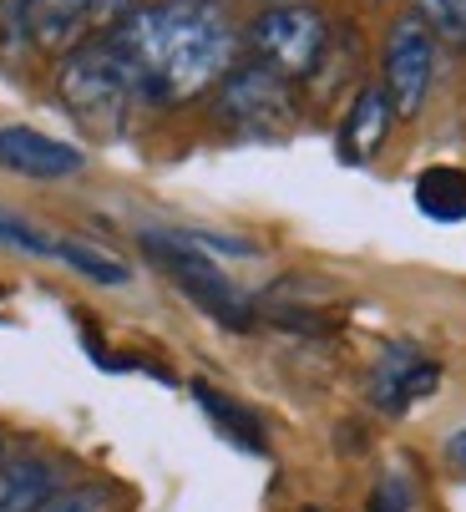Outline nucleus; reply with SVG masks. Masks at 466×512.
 <instances>
[{"label": "nucleus", "mask_w": 466, "mask_h": 512, "mask_svg": "<svg viewBox=\"0 0 466 512\" xmlns=\"http://www.w3.org/2000/svg\"><path fill=\"white\" fill-rule=\"evenodd\" d=\"M391 122H396V107L391 97H385V87H365L345 122H340V158L345 163H370L380 148H385V137H391Z\"/></svg>", "instance_id": "nucleus-10"}, {"label": "nucleus", "mask_w": 466, "mask_h": 512, "mask_svg": "<svg viewBox=\"0 0 466 512\" xmlns=\"http://www.w3.org/2000/svg\"><path fill=\"white\" fill-rule=\"evenodd\" d=\"M97 0H21V26L41 51H66L92 31Z\"/></svg>", "instance_id": "nucleus-9"}, {"label": "nucleus", "mask_w": 466, "mask_h": 512, "mask_svg": "<svg viewBox=\"0 0 466 512\" xmlns=\"http://www.w3.org/2000/svg\"><path fill=\"white\" fill-rule=\"evenodd\" d=\"M411 502H416V492H411V477H401V472H385V477L370 487V502H365V512H411Z\"/></svg>", "instance_id": "nucleus-16"}, {"label": "nucleus", "mask_w": 466, "mask_h": 512, "mask_svg": "<svg viewBox=\"0 0 466 512\" xmlns=\"http://www.w3.org/2000/svg\"><path fill=\"white\" fill-rule=\"evenodd\" d=\"M436 386H441V365H436L426 350H416V345H391V350H380V360H375L370 401H375L385 416H401V411H411L416 401H426Z\"/></svg>", "instance_id": "nucleus-7"}, {"label": "nucleus", "mask_w": 466, "mask_h": 512, "mask_svg": "<svg viewBox=\"0 0 466 512\" xmlns=\"http://www.w3.org/2000/svg\"><path fill=\"white\" fill-rule=\"evenodd\" d=\"M56 259L61 264H71L82 279H92V284H127V264L122 259H112V254H97V249H87V244H56Z\"/></svg>", "instance_id": "nucleus-13"}, {"label": "nucleus", "mask_w": 466, "mask_h": 512, "mask_svg": "<svg viewBox=\"0 0 466 512\" xmlns=\"http://www.w3.org/2000/svg\"><path fill=\"white\" fill-rule=\"evenodd\" d=\"M441 457H446V472L466 482V426H456V431L446 436V447H441Z\"/></svg>", "instance_id": "nucleus-19"}, {"label": "nucleus", "mask_w": 466, "mask_h": 512, "mask_svg": "<svg viewBox=\"0 0 466 512\" xmlns=\"http://www.w3.org/2000/svg\"><path fill=\"white\" fill-rule=\"evenodd\" d=\"M142 249L213 325H223V330H249L254 325V305L233 289V279L188 234H142Z\"/></svg>", "instance_id": "nucleus-3"}, {"label": "nucleus", "mask_w": 466, "mask_h": 512, "mask_svg": "<svg viewBox=\"0 0 466 512\" xmlns=\"http://www.w3.org/2000/svg\"><path fill=\"white\" fill-rule=\"evenodd\" d=\"M107 41L132 61L142 97L152 102L198 97L223 77L233 56V31L218 0H158L117 26Z\"/></svg>", "instance_id": "nucleus-1"}, {"label": "nucleus", "mask_w": 466, "mask_h": 512, "mask_svg": "<svg viewBox=\"0 0 466 512\" xmlns=\"http://www.w3.org/2000/svg\"><path fill=\"white\" fill-rule=\"evenodd\" d=\"M0 244H11V249H21V254H36V259H56V244H61V239H51V234L21 224L16 213H0Z\"/></svg>", "instance_id": "nucleus-14"}, {"label": "nucleus", "mask_w": 466, "mask_h": 512, "mask_svg": "<svg viewBox=\"0 0 466 512\" xmlns=\"http://www.w3.org/2000/svg\"><path fill=\"white\" fill-rule=\"evenodd\" d=\"M0 462H6V436H0Z\"/></svg>", "instance_id": "nucleus-20"}, {"label": "nucleus", "mask_w": 466, "mask_h": 512, "mask_svg": "<svg viewBox=\"0 0 466 512\" xmlns=\"http://www.w3.org/2000/svg\"><path fill=\"white\" fill-rule=\"evenodd\" d=\"M56 87H61V102L76 112V122H92V127H97V122H122L127 102L142 92L132 61H127L107 36L76 46V51L61 61Z\"/></svg>", "instance_id": "nucleus-2"}, {"label": "nucleus", "mask_w": 466, "mask_h": 512, "mask_svg": "<svg viewBox=\"0 0 466 512\" xmlns=\"http://www.w3.org/2000/svg\"><path fill=\"white\" fill-rule=\"evenodd\" d=\"M218 112L228 127H239L249 137H279L294 117V102H289V82L279 71L249 61L239 71L223 77V92H218Z\"/></svg>", "instance_id": "nucleus-5"}, {"label": "nucleus", "mask_w": 466, "mask_h": 512, "mask_svg": "<svg viewBox=\"0 0 466 512\" xmlns=\"http://www.w3.org/2000/svg\"><path fill=\"white\" fill-rule=\"evenodd\" d=\"M330 46V26L309 11V6H274L249 26V51L259 66L279 71L284 82H299L320 66Z\"/></svg>", "instance_id": "nucleus-4"}, {"label": "nucleus", "mask_w": 466, "mask_h": 512, "mask_svg": "<svg viewBox=\"0 0 466 512\" xmlns=\"http://www.w3.org/2000/svg\"><path fill=\"white\" fill-rule=\"evenodd\" d=\"M193 401L203 406V416L228 436L239 452H254V457H264L269 452V442H264V421L244 406V401H233V396H223L218 386H208V381H193Z\"/></svg>", "instance_id": "nucleus-11"}, {"label": "nucleus", "mask_w": 466, "mask_h": 512, "mask_svg": "<svg viewBox=\"0 0 466 512\" xmlns=\"http://www.w3.org/2000/svg\"><path fill=\"white\" fill-rule=\"evenodd\" d=\"M416 16L436 31V36H466V0H416Z\"/></svg>", "instance_id": "nucleus-15"}, {"label": "nucleus", "mask_w": 466, "mask_h": 512, "mask_svg": "<svg viewBox=\"0 0 466 512\" xmlns=\"http://www.w3.org/2000/svg\"><path fill=\"white\" fill-rule=\"evenodd\" d=\"M36 512H102V492H56Z\"/></svg>", "instance_id": "nucleus-18"}, {"label": "nucleus", "mask_w": 466, "mask_h": 512, "mask_svg": "<svg viewBox=\"0 0 466 512\" xmlns=\"http://www.w3.org/2000/svg\"><path fill=\"white\" fill-rule=\"evenodd\" d=\"M416 208L436 224H461L466 218V173L461 168H426L416 178Z\"/></svg>", "instance_id": "nucleus-12"}, {"label": "nucleus", "mask_w": 466, "mask_h": 512, "mask_svg": "<svg viewBox=\"0 0 466 512\" xmlns=\"http://www.w3.org/2000/svg\"><path fill=\"white\" fill-rule=\"evenodd\" d=\"M431 71H436V31L411 11L391 26L385 41V97H391L396 117H416L426 92H431Z\"/></svg>", "instance_id": "nucleus-6"}, {"label": "nucleus", "mask_w": 466, "mask_h": 512, "mask_svg": "<svg viewBox=\"0 0 466 512\" xmlns=\"http://www.w3.org/2000/svg\"><path fill=\"white\" fill-rule=\"evenodd\" d=\"M142 6H147V0H97V11H92V31H97V36H112V31H117V26H127Z\"/></svg>", "instance_id": "nucleus-17"}, {"label": "nucleus", "mask_w": 466, "mask_h": 512, "mask_svg": "<svg viewBox=\"0 0 466 512\" xmlns=\"http://www.w3.org/2000/svg\"><path fill=\"white\" fill-rule=\"evenodd\" d=\"M0 168L51 183V178H76L87 168V158H82V148H71V142H61V137H46L36 127L11 122V127H0Z\"/></svg>", "instance_id": "nucleus-8"}, {"label": "nucleus", "mask_w": 466, "mask_h": 512, "mask_svg": "<svg viewBox=\"0 0 466 512\" xmlns=\"http://www.w3.org/2000/svg\"><path fill=\"white\" fill-rule=\"evenodd\" d=\"M299 512H325V507H299Z\"/></svg>", "instance_id": "nucleus-21"}]
</instances>
